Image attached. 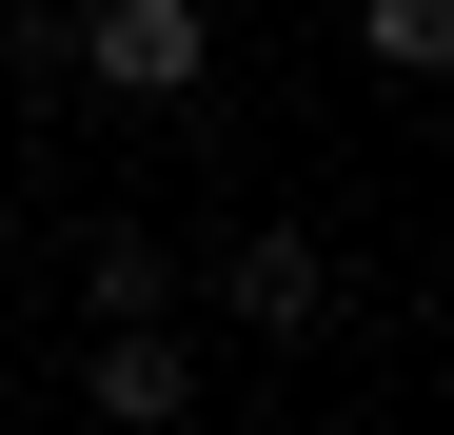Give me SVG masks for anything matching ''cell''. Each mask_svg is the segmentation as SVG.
<instances>
[{"label":"cell","instance_id":"cell-5","mask_svg":"<svg viewBox=\"0 0 454 435\" xmlns=\"http://www.w3.org/2000/svg\"><path fill=\"white\" fill-rule=\"evenodd\" d=\"M356 59H375V80H434V59H454V0H356Z\"/></svg>","mask_w":454,"mask_h":435},{"label":"cell","instance_id":"cell-2","mask_svg":"<svg viewBox=\"0 0 454 435\" xmlns=\"http://www.w3.org/2000/svg\"><path fill=\"white\" fill-rule=\"evenodd\" d=\"M80 396H99V435H178V415H198V356H178L159 317H99V336H80Z\"/></svg>","mask_w":454,"mask_h":435},{"label":"cell","instance_id":"cell-1","mask_svg":"<svg viewBox=\"0 0 454 435\" xmlns=\"http://www.w3.org/2000/svg\"><path fill=\"white\" fill-rule=\"evenodd\" d=\"M59 59H80L99 99H198V80H217V20H198V0H80Z\"/></svg>","mask_w":454,"mask_h":435},{"label":"cell","instance_id":"cell-4","mask_svg":"<svg viewBox=\"0 0 454 435\" xmlns=\"http://www.w3.org/2000/svg\"><path fill=\"white\" fill-rule=\"evenodd\" d=\"M159 297H178V257L138 238V218H99L80 238V317H159Z\"/></svg>","mask_w":454,"mask_h":435},{"label":"cell","instance_id":"cell-3","mask_svg":"<svg viewBox=\"0 0 454 435\" xmlns=\"http://www.w3.org/2000/svg\"><path fill=\"white\" fill-rule=\"evenodd\" d=\"M217 297H238L257 336H317V297H336V277H317V238H238V257H217Z\"/></svg>","mask_w":454,"mask_h":435}]
</instances>
